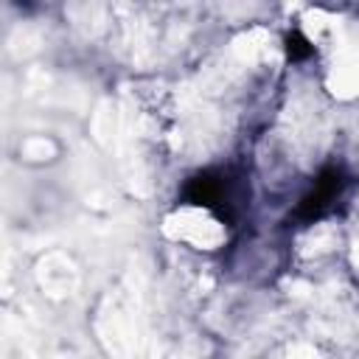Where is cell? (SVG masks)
I'll return each instance as SVG.
<instances>
[{"mask_svg":"<svg viewBox=\"0 0 359 359\" xmlns=\"http://www.w3.org/2000/svg\"><path fill=\"white\" fill-rule=\"evenodd\" d=\"M182 199L188 205H199V208L210 210L224 224H236L247 210L250 182L233 165L205 168V171H196L185 180Z\"/></svg>","mask_w":359,"mask_h":359,"instance_id":"6da1fadb","label":"cell"},{"mask_svg":"<svg viewBox=\"0 0 359 359\" xmlns=\"http://www.w3.org/2000/svg\"><path fill=\"white\" fill-rule=\"evenodd\" d=\"M348 182L351 180H348L342 165H325L317 174V180L311 182V188L300 196V202L294 208V219L297 222H317V219L328 216L339 205V199L345 196Z\"/></svg>","mask_w":359,"mask_h":359,"instance_id":"7a4b0ae2","label":"cell"},{"mask_svg":"<svg viewBox=\"0 0 359 359\" xmlns=\"http://www.w3.org/2000/svg\"><path fill=\"white\" fill-rule=\"evenodd\" d=\"M286 53H289L292 62H300V59L311 56V42L300 31H289L286 34Z\"/></svg>","mask_w":359,"mask_h":359,"instance_id":"3957f363","label":"cell"}]
</instances>
